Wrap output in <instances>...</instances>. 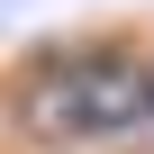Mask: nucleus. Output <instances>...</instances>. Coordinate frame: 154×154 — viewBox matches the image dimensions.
<instances>
[{
	"instance_id": "f257e3e1",
	"label": "nucleus",
	"mask_w": 154,
	"mask_h": 154,
	"mask_svg": "<svg viewBox=\"0 0 154 154\" xmlns=\"http://www.w3.org/2000/svg\"><path fill=\"white\" fill-rule=\"evenodd\" d=\"M54 100H72V109H63L72 127H127V118L154 109V82H145L127 54H82V63L54 82Z\"/></svg>"
}]
</instances>
